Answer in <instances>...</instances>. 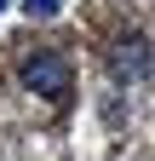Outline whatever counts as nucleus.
I'll return each instance as SVG.
<instances>
[{"label": "nucleus", "instance_id": "1", "mask_svg": "<svg viewBox=\"0 0 155 161\" xmlns=\"http://www.w3.org/2000/svg\"><path fill=\"white\" fill-rule=\"evenodd\" d=\"M23 86H29L35 98H52V104H57V98L69 92V64H63L57 52H35L29 64H23Z\"/></svg>", "mask_w": 155, "mask_h": 161}, {"label": "nucleus", "instance_id": "2", "mask_svg": "<svg viewBox=\"0 0 155 161\" xmlns=\"http://www.w3.org/2000/svg\"><path fill=\"white\" fill-rule=\"evenodd\" d=\"M109 75H115V80H144V75H149V40H144V35H126L121 46L109 52Z\"/></svg>", "mask_w": 155, "mask_h": 161}, {"label": "nucleus", "instance_id": "3", "mask_svg": "<svg viewBox=\"0 0 155 161\" xmlns=\"http://www.w3.org/2000/svg\"><path fill=\"white\" fill-rule=\"evenodd\" d=\"M23 12H29V17H57L63 0H23Z\"/></svg>", "mask_w": 155, "mask_h": 161}, {"label": "nucleus", "instance_id": "4", "mask_svg": "<svg viewBox=\"0 0 155 161\" xmlns=\"http://www.w3.org/2000/svg\"><path fill=\"white\" fill-rule=\"evenodd\" d=\"M0 12H6V0H0Z\"/></svg>", "mask_w": 155, "mask_h": 161}]
</instances>
